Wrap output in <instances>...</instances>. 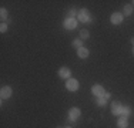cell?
I'll return each mask as SVG.
<instances>
[{
  "instance_id": "cell-18",
  "label": "cell",
  "mask_w": 134,
  "mask_h": 128,
  "mask_svg": "<svg viewBox=\"0 0 134 128\" xmlns=\"http://www.w3.org/2000/svg\"><path fill=\"white\" fill-rule=\"evenodd\" d=\"M7 28H9V24H6V23L0 24V31H2V33H6V31H7Z\"/></svg>"
},
{
  "instance_id": "cell-10",
  "label": "cell",
  "mask_w": 134,
  "mask_h": 128,
  "mask_svg": "<svg viewBox=\"0 0 134 128\" xmlns=\"http://www.w3.org/2000/svg\"><path fill=\"white\" fill-rule=\"evenodd\" d=\"M77 56L80 57V59H87V57L90 56V50H88L87 47H81V49L77 50Z\"/></svg>"
},
{
  "instance_id": "cell-16",
  "label": "cell",
  "mask_w": 134,
  "mask_h": 128,
  "mask_svg": "<svg viewBox=\"0 0 134 128\" xmlns=\"http://www.w3.org/2000/svg\"><path fill=\"white\" fill-rule=\"evenodd\" d=\"M0 17H2V20H7L9 19V11L6 10L4 7L0 9Z\"/></svg>"
},
{
  "instance_id": "cell-11",
  "label": "cell",
  "mask_w": 134,
  "mask_h": 128,
  "mask_svg": "<svg viewBox=\"0 0 134 128\" xmlns=\"http://www.w3.org/2000/svg\"><path fill=\"white\" fill-rule=\"evenodd\" d=\"M131 113H133L131 107H129V105H123V110H121V115H120V117L129 118L130 115H131Z\"/></svg>"
},
{
  "instance_id": "cell-17",
  "label": "cell",
  "mask_w": 134,
  "mask_h": 128,
  "mask_svg": "<svg viewBox=\"0 0 134 128\" xmlns=\"http://www.w3.org/2000/svg\"><path fill=\"white\" fill-rule=\"evenodd\" d=\"M97 105H100V107H104V105H107V98H104V97L97 98Z\"/></svg>"
},
{
  "instance_id": "cell-9",
  "label": "cell",
  "mask_w": 134,
  "mask_h": 128,
  "mask_svg": "<svg viewBox=\"0 0 134 128\" xmlns=\"http://www.w3.org/2000/svg\"><path fill=\"white\" fill-rule=\"evenodd\" d=\"M59 77L60 78H64V80H69L71 77V71H70L69 67H62L59 70Z\"/></svg>"
},
{
  "instance_id": "cell-12",
  "label": "cell",
  "mask_w": 134,
  "mask_h": 128,
  "mask_svg": "<svg viewBox=\"0 0 134 128\" xmlns=\"http://www.w3.org/2000/svg\"><path fill=\"white\" fill-rule=\"evenodd\" d=\"M117 127L119 128H127L129 127V120L124 118V117H120L119 121H117Z\"/></svg>"
},
{
  "instance_id": "cell-24",
  "label": "cell",
  "mask_w": 134,
  "mask_h": 128,
  "mask_svg": "<svg viewBox=\"0 0 134 128\" xmlns=\"http://www.w3.org/2000/svg\"><path fill=\"white\" fill-rule=\"evenodd\" d=\"M66 128H71V127H66Z\"/></svg>"
},
{
  "instance_id": "cell-7",
  "label": "cell",
  "mask_w": 134,
  "mask_h": 128,
  "mask_svg": "<svg viewBox=\"0 0 134 128\" xmlns=\"http://www.w3.org/2000/svg\"><path fill=\"white\" fill-rule=\"evenodd\" d=\"M123 20H124V14L123 13H119V11H116V13H113L111 14V17H110V21H111V24H121L123 23Z\"/></svg>"
},
{
  "instance_id": "cell-6",
  "label": "cell",
  "mask_w": 134,
  "mask_h": 128,
  "mask_svg": "<svg viewBox=\"0 0 134 128\" xmlns=\"http://www.w3.org/2000/svg\"><path fill=\"white\" fill-rule=\"evenodd\" d=\"M12 94H13V90H12V87H9V85H3L2 90H0V97H2V100L10 98Z\"/></svg>"
},
{
  "instance_id": "cell-21",
  "label": "cell",
  "mask_w": 134,
  "mask_h": 128,
  "mask_svg": "<svg viewBox=\"0 0 134 128\" xmlns=\"http://www.w3.org/2000/svg\"><path fill=\"white\" fill-rule=\"evenodd\" d=\"M131 44H133V46H134V37L131 38Z\"/></svg>"
},
{
  "instance_id": "cell-19",
  "label": "cell",
  "mask_w": 134,
  "mask_h": 128,
  "mask_svg": "<svg viewBox=\"0 0 134 128\" xmlns=\"http://www.w3.org/2000/svg\"><path fill=\"white\" fill-rule=\"evenodd\" d=\"M69 14H70V17H73V19H74V17H76V16H77V14H79V11H77V10H76V9H71V10H70V11H69Z\"/></svg>"
},
{
  "instance_id": "cell-3",
  "label": "cell",
  "mask_w": 134,
  "mask_h": 128,
  "mask_svg": "<svg viewBox=\"0 0 134 128\" xmlns=\"http://www.w3.org/2000/svg\"><path fill=\"white\" fill-rule=\"evenodd\" d=\"M91 92H93L94 97L100 98V97H104V94H106V90H104L103 85H100V84H94L93 87H91Z\"/></svg>"
},
{
  "instance_id": "cell-23",
  "label": "cell",
  "mask_w": 134,
  "mask_h": 128,
  "mask_svg": "<svg viewBox=\"0 0 134 128\" xmlns=\"http://www.w3.org/2000/svg\"><path fill=\"white\" fill-rule=\"evenodd\" d=\"M133 7H134V2H133Z\"/></svg>"
},
{
  "instance_id": "cell-4",
  "label": "cell",
  "mask_w": 134,
  "mask_h": 128,
  "mask_svg": "<svg viewBox=\"0 0 134 128\" xmlns=\"http://www.w3.org/2000/svg\"><path fill=\"white\" fill-rule=\"evenodd\" d=\"M79 87H80V83L76 78H69L66 81V88L69 90V91H77Z\"/></svg>"
},
{
  "instance_id": "cell-2",
  "label": "cell",
  "mask_w": 134,
  "mask_h": 128,
  "mask_svg": "<svg viewBox=\"0 0 134 128\" xmlns=\"http://www.w3.org/2000/svg\"><path fill=\"white\" fill-rule=\"evenodd\" d=\"M80 115H81L80 108L73 107V108H70V110H69V120L71 121V123H76V121L80 118Z\"/></svg>"
},
{
  "instance_id": "cell-8",
  "label": "cell",
  "mask_w": 134,
  "mask_h": 128,
  "mask_svg": "<svg viewBox=\"0 0 134 128\" xmlns=\"http://www.w3.org/2000/svg\"><path fill=\"white\" fill-rule=\"evenodd\" d=\"M121 110H123V104L120 101H113L111 102V114L113 115H121Z\"/></svg>"
},
{
  "instance_id": "cell-15",
  "label": "cell",
  "mask_w": 134,
  "mask_h": 128,
  "mask_svg": "<svg viewBox=\"0 0 134 128\" xmlns=\"http://www.w3.org/2000/svg\"><path fill=\"white\" fill-rule=\"evenodd\" d=\"M73 47H76V49H81V47H84L83 46V40L81 38H76V40H73Z\"/></svg>"
},
{
  "instance_id": "cell-5",
  "label": "cell",
  "mask_w": 134,
  "mask_h": 128,
  "mask_svg": "<svg viewBox=\"0 0 134 128\" xmlns=\"http://www.w3.org/2000/svg\"><path fill=\"white\" fill-rule=\"evenodd\" d=\"M63 26H64L66 30H74L77 27V20L73 17H67L64 21H63Z\"/></svg>"
},
{
  "instance_id": "cell-13",
  "label": "cell",
  "mask_w": 134,
  "mask_h": 128,
  "mask_svg": "<svg viewBox=\"0 0 134 128\" xmlns=\"http://www.w3.org/2000/svg\"><path fill=\"white\" fill-rule=\"evenodd\" d=\"M133 4H126L124 6V13L123 14L124 16H131V13H133Z\"/></svg>"
},
{
  "instance_id": "cell-22",
  "label": "cell",
  "mask_w": 134,
  "mask_h": 128,
  "mask_svg": "<svg viewBox=\"0 0 134 128\" xmlns=\"http://www.w3.org/2000/svg\"><path fill=\"white\" fill-rule=\"evenodd\" d=\"M133 54H134V46H133Z\"/></svg>"
},
{
  "instance_id": "cell-20",
  "label": "cell",
  "mask_w": 134,
  "mask_h": 128,
  "mask_svg": "<svg viewBox=\"0 0 134 128\" xmlns=\"http://www.w3.org/2000/svg\"><path fill=\"white\" fill-rule=\"evenodd\" d=\"M110 97H111V92H107V91H106V94H104V98H107V100H108Z\"/></svg>"
},
{
  "instance_id": "cell-14",
  "label": "cell",
  "mask_w": 134,
  "mask_h": 128,
  "mask_svg": "<svg viewBox=\"0 0 134 128\" xmlns=\"http://www.w3.org/2000/svg\"><path fill=\"white\" fill-rule=\"evenodd\" d=\"M80 37H81V40H87L90 37V33H88L87 28H81L80 30Z\"/></svg>"
},
{
  "instance_id": "cell-1",
  "label": "cell",
  "mask_w": 134,
  "mask_h": 128,
  "mask_svg": "<svg viewBox=\"0 0 134 128\" xmlns=\"http://www.w3.org/2000/svg\"><path fill=\"white\" fill-rule=\"evenodd\" d=\"M77 20L81 21V23H90L91 21L90 11H88L87 9H80V10H79V14H77Z\"/></svg>"
}]
</instances>
